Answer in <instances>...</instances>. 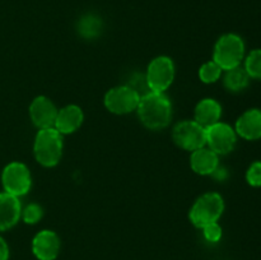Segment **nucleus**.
<instances>
[{
	"instance_id": "nucleus-1",
	"label": "nucleus",
	"mask_w": 261,
	"mask_h": 260,
	"mask_svg": "<svg viewBox=\"0 0 261 260\" xmlns=\"http://www.w3.org/2000/svg\"><path fill=\"white\" fill-rule=\"evenodd\" d=\"M137 112L145 127L150 130H161L167 127L171 122L172 103L165 93L149 92L140 97Z\"/></svg>"
},
{
	"instance_id": "nucleus-2",
	"label": "nucleus",
	"mask_w": 261,
	"mask_h": 260,
	"mask_svg": "<svg viewBox=\"0 0 261 260\" xmlns=\"http://www.w3.org/2000/svg\"><path fill=\"white\" fill-rule=\"evenodd\" d=\"M64 149L63 134L55 127L40 129L33 143L35 158L43 167H54L61 160Z\"/></svg>"
},
{
	"instance_id": "nucleus-3",
	"label": "nucleus",
	"mask_w": 261,
	"mask_h": 260,
	"mask_svg": "<svg viewBox=\"0 0 261 260\" xmlns=\"http://www.w3.org/2000/svg\"><path fill=\"white\" fill-rule=\"evenodd\" d=\"M245 59V42L236 33L221 36L214 45L213 61L222 70H229L241 65Z\"/></svg>"
},
{
	"instance_id": "nucleus-4",
	"label": "nucleus",
	"mask_w": 261,
	"mask_h": 260,
	"mask_svg": "<svg viewBox=\"0 0 261 260\" xmlns=\"http://www.w3.org/2000/svg\"><path fill=\"white\" fill-rule=\"evenodd\" d=\"M224 212V200L218 193H206L196 199L191 206L189 218L191 223L198 228H203L206 224L218 222Z\"/></svg>"
},
{
	"instance_id": "nucleus-5",
	"label": "nucleus",
	"mask_w": 261,
	"mask_h": 260,
	"mask_svg": "<svg viewBox=\"0 0 261 260\" xmlns=\"http://www.w3.org/2000/svg\"><path fill=\"white\" fill-rule=\"evenodd\" d=\"M2 184L5 193L13 196L25 195L32 186V177L27 166L22 162H10L2 173Z\"/></svg>"
},
{
	"instance_id": "nucleus-6",
	"label": "nucleus",
	"mask_w": 261,
	"mask_h": 260,
	"mask_svg": "<svg viewBox=\"0 0 261 260\" xmlns=\"http://www.w3.org/2000/svg\"><path fill=\"white\" fill-rule=\"evenodd\" d=\"M172 139L181 149L194 152L206 145L205 127L199 125L195 120L177 122L172 129Z\"/></svg>"
},
{
	"instance_id": "nucleus-7",
	"label": "nucleus",
	"mask_w": 261,
	"mask_h": 260,
	"mask_svg": "<svg viewBox=\"0 0 261 260\" xmlns=\"http://www.w3.org/2000/svg\"><path fill=\"white\" fill-rule=\"evenodd\" d=\"M145 78L150 91L165 93L175 79V64L172 59L168 56H158L153 59L148 65Z\"/></svg>"
},
{
	"instance_id": "nucleus-8",
	"label": "nucleus",
	"mask_w": 261,
	"mask_h": 260,
	"mask_svg": "<svg viewBox=\"0 0 261 260\" xmlns=\"http://www.w3.org/2000/svg\"><path fill=\"white\" fill-rule=\"evenodd\" d=\"M139 101V94L126 84L111 88L103 99L106 109L115 115H126L137 111Z\"/></svg>"
},
{
	"instance_id": "nucleus-9",
	"label": "nucleus",
	"mask_w": 261,
	"mask_h": 260,
	"mask_svg": "<svg viewBox=\"0 0 261 260\" xmlns=\"http://www.w3.org/2000/svg\"><path fill=\"white\" fill-rule=\"evenodd\" d=\"M206 147L218 155H224L234 149L237 134L231 125L226 122H217L206 127Z\"/></svg>"
},
{
	"instance_id": "nucleus-10",
	"label": "nucleus",
	"mask_w": 261,
	"mask_h": 260,
	"mask_svg": "<svg viewBox=\"0 0 261 260\" xmlns=\"http://www.w3.org/2000/svg\"><path fill=\"white\" fill-rule=\"evenodd\" d=\"M58 111L54 102L45 96L36 97L30 105V117L38 129L54 127Z\"/></svg>"
},
{
	"instance_id": "nucleus-11",
	"label": "nucleus",
	"mask_w": 261,
	"mask_h": 260,
	"mask_svg": "<svg viewBox=\"0 0 261 260\" xmlns=\"http://www.w3.org/2000/svg\"><path fill=\"white\" fill-rule=\"evenodd\" d=\"M32 252L38 260H55L60 252V239L50 229H42L32 240Z\"/></svg>"
},
{
	"instance_id": "nucleus-12",
	"label": "nucleus",
	"mask_w": 261,
	"mask_h": 260,
	"mask_svg": "<svg viewBox=\"0 0 261 260\" xmlns=\"http://www.w3.org/2000/svg\"><path fill=\"white\" fill-rule=\"evenodd\" d=\"M234 132L246 140L261 139V110L250 109L237 119Z\"/></svg>"
},
{
	"instance_id": "nucleus-13",
	"label": "nucleus",
	"mask_w": 261,
	"mask_h": 260,
	"mask_svg": "<svg viewBox=\"0 0 261 260\" xmlns=\"http://www.w3.org/2000/svg\"><path fill=\"white\" fill-rule=\"evenodd\" d=\"M22 204L19 198L10 194L0 193V232L10 229L19 222Z\"/></svg>"
},
{
	"instance_id": "nucleus-14",
	"label": "nucleus",
	"mask_w": 261,
	"mask_h": 260,
	"mask_svg": "<svg viewBox=\"0 0 261 260\" xmlns=\"http://www.w3.org/2000/svg\"><path fill=\"white\" fill-rule=\"evenodd\" d=\"M84 120V114L82 109L76 105H68L58 111L54 127L60 134H73L82 126Z\"/></svg>"
},
{
	"instance_id": "nucleus-15",
	"label": "nucleus",
	"mask_w": 261,
	"mask_h": 260,
	"mask_svg": "<svg viewBox=\"0 0 261 260\" xmlns=\"http://www.w3.org/2000/svg\"><path fill=\"white\" fill-rule=\"evenodd\" d=\"M190 166L194 172L198 173V175H212L219 166L218 154L209 149L206 145L203 148H199V149L191 152Z\"/></svg>"
},
{
	"instance_id": "nucleus-16",
	"label": "nucleus",
	"mask_w": 261,
	"mask_h": 260,
	"mask_svg": "<svg viewBox=\"0 0 261 260\" xmlns=\"http://www.w3.org/2000/svg\"><path fill=\"white\" fill-rule=\"evenodd\" d=\"M222 116V106L214 98H204L196 105L194 120L203 127H209L219 122Z\"/></svg>"
},
{
	"instance_id": "nucleus-17",
	"label": "nucleus",
	"mask_w": 261,
	"mask_h": 260,
	"mask_svg": "<svg viewBox=\"0 0 261 260\" xmlns=\"http://www.w3.org/2000/svg\"><path fill=\"white\" fill-rule=\"evenodd\" d=\"M250 76L244 66H236L233 69L226 70L223 76V84L228 91L231 92H241L249 86Z\"/></svg>"
},
{
	"instance_id": "nucleus-18",
	"label": "nucleus",
	"mask_w": 261,
	"mask_h": 260,
	"mask_svg": "<svg viewBox=\"0 0 261 260\" xmlns=\"http://www.w3.org/2000/svg\"><path fill=\"white\" fill-rule=\"evenodd\" d=\"M102 28H103V23L98 15H83L78 22L79 35L87 40H93V38L98 37L102 32Z\"/></svg>"
},
{
	"instance_id": "nucleus-19",
	"label": "nucleus",
	"mask_w": 261,
	"mask_h": 260,
	"mask_svg": "<svg viewBox=\"0 0 261 260\" xmlns=\"http://www.w3.org/2000/svg\"><path fill=\"white\" fill-rule=\"evenodd\" d=\"M244 68L247 71L250 78L261 81V48L252 50L245 58Z\"/></svg>"
},
{
	"instance_id": "nucleus-20",
	"label": "nucleus",
	"mask_w": 261,
	"mask_h": 260,
	"mask_svg": "<svg viewBox=\"0 0 261 260\" xmlns=\"http://www.w3.org/2000/svg\"><path fill=\"white\" fill-rule=\"evenodd\" d=\"M222 69L219 68L218 64L214 63L213 60L208 61V63L203 64L199 69V78L203 83L206 84H212L216 83L217 81H219L222 75Z\"/></svg>"
},
{
	"instance_id": "nucleus-21",
	"label": "nucleus",
	"mask_w": 261,
	"mask_h": 260,
	"mask_svg": "<svg viewBox=\"0 0 261 260\" xmlns=\"http://www.w3.org/2000/svg\"><path fill=\"white\" fill-rule=\"evenodd\" d=\"M42 216H43L42 206H41L40 204L31 203L28 204V205H25L24 208H22L20 218H22L27 224H35L41 221Z\"/></svg>"
},
{
	"instance_id": "nucleus-22",
	"label": "nucleus",
	"mask_w": 261,
	"mask_h": 260,
	"mask_svg": "<svg viewBox=\"0 0 261 260\" xmlns=\"http://www.w3.org/2000/svg\"><path fill=\"white\" fill-rule=\"evenodd\" d=\"M126 86L130 87L133 91L137 92V93L139 94V97H143L145 96V94L149 93V92H152L149 89V86H148L145 74L142 73H135L133 74V75H130V79L126 83Z\"/></svg>"
},
{
	"instance_id": "nucleus-23",
	"label": "nucleus",
	"mask_w": 261,
	"mask_h": 260,
	"mask_svg": "<svg viewBox=\"0 0 261 260\" xmlns=\"http://www.w3.org/2000/svg\"><path fill=\"white\" fill-rule=\"evenodd\" d=\"M246 181L252 188L261 186V161H255L250 165L246 172Z\"/></svg>"
},
{
	"instance_id": "nucleus-24",
	"label": "nucleus",
	"mask_w": 261,
	"mask_h": 260,
	"mask_svg": "<svg viewBox=\"0 0 261 260\" xmlns=\"http://www.w3.org/2000/svg\"><path fill=\"white\" fill-rule=\"evenodd\" d=\"M203 235L205 237L206 241L209 242H218L222 239V227L219 226L218 222H214V223L206 224L205 227H203Z\"/></svg>"
},
{
	"instance_id": "nucleus-25",
	"label": "nucleus",
	"mask_w": 261,
	"mask_h": 260,
	"mask_svg": "<svg viewBox=\"0 0 261 260\" xmlns=\"http://www.w3.org/2000/svg\"><path fill=\"white\" fill-rule=\"evenodd\" d=\"M8 259H9V246H8L7 241L0 236V260Z\"/></svg>"
},
{
	"instance_id": "nucleus-26",
	"label": "nucleus",
	"mask_w": 261,
	"mask_h": 260,
	"mask_svg": "<svg viewBox=\"0 0 261 260\" xmlns=\"http://www.w3.org/2000/svg\"><path fill=\"white\" fill-rule=\"evenodd\" d=\"M211 176H213V177L216 178V180L223 181L224 178L227 177V170H226V168L221 167V166H218V167H217V170L214 171V172L212 173Z\"/></svg>"
}]
</instances>
